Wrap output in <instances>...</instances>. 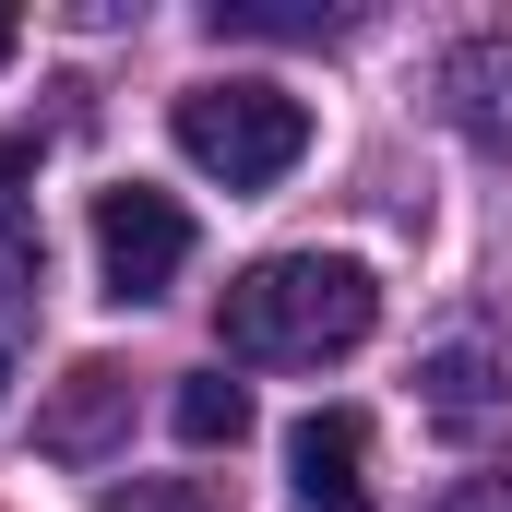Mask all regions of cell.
Masks as SVG:
<instances>
[{
  "label": "cell",
  "instance_id": "obj_6",
  "mask_svg": "<svg viewBox=\"0 0 512 512\" xmlns=\"http://www.w3.org/2000/svg\"><path fill=\"white\" fill-rule=\"evenodd\" d=\"M441 96H453V120L477 131L489 155H512V36H477V48H453V60H441Z\"/></svg>",
  "mask_w": 512,
  "mask_h": 512
},
{
  "label": "cell",
  "instance_id": "obj_8",
  "mask_svg": "<svg viewBox=\"0 0 512 512\" xmlns=\"http://www.w3.org/2000/svg\"><path fill=\"white\" fill-rule=\"evenodd\" d=\"M215 36H346V12H286V0H215Z\"/></svg>",
  "mask_w": 512,
  "mask_h": 512
},
{
  "label": "cell",
  "instance_id": "obj_9",
  "mask_svg": "<svg viewBox=\"0 0 512 512\" xmlns=\"http://www.w3.org/2000/svg\"><path fill=\"white\" fill-rule=\"evenodd\" d=\"M108 512H227V501H215L203 477H120V489H108Z\"/></svg>",
  "mask_w": 512,
  "mask_h": 512
},
{
  "label": "cell",
  "instance_id": "obj_12",
  "mask_svg": "<svg viewBox=\"0 0 512 512\" xmlns=\"http://www.w3.org/2000/svg\"><path fill=\"white\" fill-rule=\"evenodd\" d=\"M441 512H512V465H501V477H465V489H453Z\"/></svg>",
  "mask_w": 512,
  "mask_h": 512
},
{
  "label": "cell",
  "instance_id": "obj_7",
  "mask_svg": "<svg viewBox=\"0 0 512 512\" xmlns=\"http://www.w3.org/2000/svg\"><path fill=\"white\" fill-rule=\"evenodd\" d=\"M167 429H179L191 453H239V429H251V393L227 382V370H191V382L167 393Z\"/></svg>",
  "mask_w": 512,
  "mask_h": 512
},
{
  "label": "cell",
  "instance_id": "obj_14",
  "mask_svg": "<svg viewBox=\"0 0 512 512\" xmlns=\"http://www.w3.org/2000/svg\"><path fill=\"white\" fill-rule=\"evenodd\" d=\"M0 382H12V358H0Z\"/></svg>",
  "mask_w": 512,
  "mask_h": 512
},
{
  "label": "cell",
  "instance_id": "obj_4",
  "mask_svg": "<svg viewBox=\"0 0 512 512\" xmlns=\"http://www.w3.org/2000/svg\"><path fill=\"white\" fill-rule=\"evenodd\" d=\"M286 477H298L310 512H358L370 501V417H358V405H310V417L286 429Z\"/></svg>",
  "mask_w": 512,
  "mask_h": 512
},
{
  "label": "cell",
  "instance_id": "obj_1",
  "mask_svg": "<svg viewBox=\"0 0 512 512\" xmlns=\"http://www.w3.org/2000/svg\"><path fill=\"white\" fill-rule=\"evenodd\" d=\"M215 322H227V346L262 358V370H322V358L370 346L382 286H370V262H346V251H274V262H251L215 298Z\"/></svg>",
  "mask_w": 512,
  "mask_h": 512
},
{
  "label": "cell",
  "instance_id": "obj_5",
  "mask_svg": "<svg viewBox=\"0 0 512 512\" xmlns=\"http://www.w3.org/2000/svg\"><path fill=\"white\" fill-rule=\"evenodd\" d=\"M120 417H131V370H120V358H84V370L60 382V405L36 417V453H60V465H96V453L120 441Z\"/></svg>",
  "mask_w": 512,
  "mask_h": 512
},
{
  "label": "cell",
  "instance_id": "obj_3",
  "mask_svg": "<svg viewBox=\"0 0 512 512\" xmlns=\"http://www.w3.org/2000/svg\"><path fill=\"white\" fill-rule=\"evenodd\" d=\"M179 262H191V215H179L167 191H143V179L96 191V274H108V298H120V310L167 298V286H179Z\"/></svg>",
  "mask_w": 512,
  "mask_h": 512
},
{
  "label": "cell",
  "instance_id": "obj_13",
  "mask_svg": "<svg viewBox=\"0 0 512 512\" xmlns=\"http://www.w3.org/2000/svg\"><path fill=\"white\" fill-rule=\"evenodd\" d=\"M0 60H12V12H0Z\"/></svg>",
  "mask_w": 512,
  "mask_h": 512
},
{
  "label": "cell",
  "instance_id": "obj_11",
  "mask_svg": "<svg viewBox=\"0 0 512 512\" xmlns=\"http://www.w3.org/2000/svg\"><path fill=\"white\" fill-rule=\"evenodd\" d=\"M429 393H441V405H477V393H489V382H477V358L453 346V358H429Z\"/></svg>",
  "mask_w": 512,
  "mask_h": 512
},
{
  "label": "cell",
  "instance_id": "obj_10",
  "mask_svg": "<svg viewBox=\"0 0 512 512\" xmlns=\"http://www.w3.org/2000/svg\"><path fill=\"white\" fill-rule=\"evenodd\" d=\"M36 274H48V251L24 239V215H0V298H36Z\"/></svg>",
  "mask_w": 512,
  "mask_h": 512
},
{
  "label": "cell",
  "instance_id": "obj_2",
  "mask_svg": "<svg viewBox=\"0 0 512 512\" xmlns=\"http://www.w3.org/2000/svg\"><path fill=\"white\" fill-rule=\"evenodd\" d=\"M179 155L227 191H274L298 155H310V108L286 84H191L179 96Z\"/></svg>",
  "mask_w": 512,
  "mask_h": 512
}]
</instances>
